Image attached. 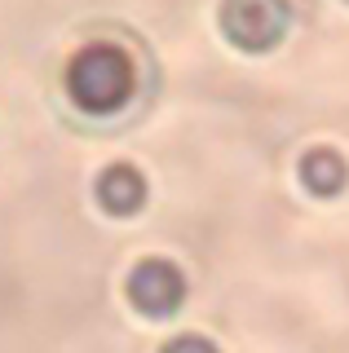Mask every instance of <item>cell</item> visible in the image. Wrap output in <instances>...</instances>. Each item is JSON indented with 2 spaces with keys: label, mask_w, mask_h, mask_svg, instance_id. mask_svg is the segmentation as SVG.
I'll use <instances>...</instances> for the list:
<instances>
[{
  "label": "cell",
  "mask_w": 349,
  "mask_h": 353,
  "mask_svg": "<svg viewBox=\"0 0 349 353\" xmlns=\"http://www.w3.org/2000/svg\"><path fill=\"white\" fill-rule=\"evenodd\" d=\"M301 181H305V190H310V194L332 199V194L345 190L349 168H345V159L332 146H314V150H305V159H301Z\"/></svg>",
  "instance_id": "cell-5"
},
{
  "label": "cell",
  "mask_w": 349,
  "mask_h": 353,
  "mask_svg": "<svg viewBox=\"0 0 349 353\" xmlns=\"http://www.w3.org/2000/svg\"><path fill=\"white\" fill-rule=\"evenodd\" d=\"M159 353H217V345L208 336H177V340H168Z\"/></svg>",
  "instance_id": "cell-6"
},
{
  "label": "cell",
  "mask_w": 349,
  "mask_h": 353,
  "mask_svg": "<svg viewBox=\"0 0 349 353\" xmlns=\"http://www.w3.org/2000/svg\"><path fill=\"white\" fill-rule=\"evenodd\" d=\"M67 93L89 115H111L133 97V62L119 44H84L67 66Z\"/></svg>",
  "instance_id": "cell-1"
},
{
  "label": "cell",
  "mask_w": 349,
  "mask_h": 353,
  "mask_svg": "<svg viewBox=\"0 0 349 353\" xmlns=\"http://www.w3.org/2000/svg\"><path fill=\"white\" fill-rule=\"evenodd\" d=\"M288 0H221V31L243 53H270L288 36Z\"/></svg>",
  "instance_id": "cell-2"
},
{
  "label": "cell",
  "mask_w": 349,
  "mask_h": 353,
  "mask_svg": "<svg viewBox=\"0 0 349 353\" xmlns=\"http://www.w3.org/2000/svg\"><path fill=\"white\" fill-rule=\"evenodd\" d=\"M128 301H133V309H141V314H150V318H168L186 301V279H181V270L172 261L146 256L128 274Z\"/></svg>",
  "instance_id": "cell-3"
},
{
  "label": "cell",
  "mask_w": 349,
  "mask_h": 353,
  "mask_svg": "<svg viewBox=\"0 0 349 353\" xmlns=\"http://www.w3.org/2000/svg\"><path fill=\"white\" fill-rule=\"evenodd\" d=\"M141 199H146V181H141V172L133 163H111V168L97 176V203H102L111 216L137 212Z\"/></svg>",
  "instance_id": "cell-4"
}]
</instances>
